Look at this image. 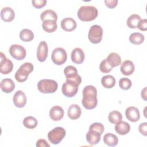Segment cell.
I'll return each instance as SVG.
<instances>
[{
  "label": "cell",
  "mask_w": 147,
  "mask_h": 147,
  "mask_svg": "<svg viewBox=\"0 0 147 147\" xmlns=\"http://www.w3.org/2000/svg\"><path fill=\"white\" fill-rule=\"evenodd\" d=\"M15 17L14 10L10 7H5L1 11V19L6 22L12 21Z\"/></svg>",
  "instance_id": "obj_19"
},
{
  "label": "cell",
  "mask_w": 147,
  "mask_h": 147,
  "mask_svg": "<svg viewBox=\"0 0 147 147\" xmlns=\"http://www.w3.org/2000/svg\"><path fill=\"white\" fill-rule=\"evenodd\" d=\"M125 115L128 120L133 122L138 121L140 118L139 110L134 106L129 107L126 109Z\"/></svg>",
  "instance_id": "obj_14"
},
{
  "label": "cell",
  "mask_w": 147,
  "mask_h": 147,
  "mask_svg": "<svg viewBox=\"0 0 147 147\" xmlns=\"http://www.w3.org/2000/svg\"><path fill=\"white\" fill-rule=\"evenodd\" d=\"M0 87L3 92L5 93H10L15 88V84L11 79L5 78L2 80L0 84Z\"/></svg>",
  "instance_id": "obj_22"
},
{
  "label": "cell",
  "mask_w": 147,
  "mask_h": 147,
  "mask_svg": "<svg viewBox=\"0 0 147 147\" xmlns=\"http://www.w3.org/2000/svg\"><path fill=\"white\" fill-rule=\"evenodd\" d=\"M71 58L72 62L77 64H80L84 61L85 58L84 53L81 48H75L71 52Z\"/></svg>",
  "instance_id": "obj_15"
},
{
  "label": "cell",
  "mask_w": 147,
  "mask_h": 147,
  "mask_svg": "<svg viewBox=\"0 0 147 147\" xmlns=\"http://www.w3.org/2000/svg\"><path fill=\"white\" fill-rule=\"evenodd\" d=\"M104 2L106 4L107 7L110 9H113L117 6L118 3V1L117 0H105Z\"/></svg>",
  "instance_id": "obj_40"
},
{
  "label": "cell",
  "mask_w": 147,
  "mask_h": 147,
  "mask_svg": "<svg viewBox=\"0 0 147 147\" xmlns=\"http://www.w3.org/2000/svg\"><path fill=\"white\" fill-rule=\"evenodd\" d=\"M51 59L54 64L57 65H62L67 61V53L63 48H56L52 53Z\"/></svg>",
  "instance_id": "obj_7"
},
{
  "label": "cell",
  "mask_w": 147,
  "mask_h": 147,
  "mask_svg": "<svg viewBox=\"0 0 147 147\" xmlns=\"http://www.w3.org/2000/svg\"><path fill=\"white\" fill-rule=\"evenodd\" d=\"M9 53L12 57L17 60H23L26 55V49L21 45L13 44L9 48Z\"/></svg>",
  "instance_id": "obj_9"
},
{
  "label": "cell",
  "mask_w": 147,
  "mask_h": 147,
  "mask_svg": "<svg viewBox=\"0 0 147 147\" xmlns=\"http://www.w3.org/2000/svg\"><path fill=\"white\" fill-rule=\"evenodd\" d=\"M137 28L141 31H146L147 30V21L146 19H141L138 22Z\"/></svg>",
  "instance_id": "obj_38"
},
{
  "label": "cell",
  "mask_w": 147,
  "mask_h": 147,
  "mask_svg": "<svg viewBox=\"0 0 147 147\" xmlns=\"http://www.w3.org/2000/svg\"><path fill=\"white\" fill-rule=\"evenodd\" d=\"M48 47L47 42L44 41H41L37 50V58L40 62H44L48 56Z\"/></svg>",
  "instance_id": "obj_12"
},
{
  "label": "cell",
  "mask_w": 147,
  "mask_h": 147,
  "mask_svg": "<svg viewBox=\"0 0 147 147\" xmlns=\"http://www.w3.org/2000/svg\"><path fill=\"white\" fill-rule=\"evenodd\" d=\"M78 18L82 21L94 20L98 15V9L93 6H82L78 11Z\"/></svg>",
  "instance_id": "obj_2"
},
{
  "label": "cell",
  "mask_w": 147,
  "mask_h": 147,
  "mask_svg": "<svg viewBox=\"0 0 147 147\" xmlns=\"http://www.w3.org/2000/svg\"><path fill=\"white\" fill-rule=\"evenodd\" d=\"M115 130L119 135H125L130 131V126L127 122L121 121L116 123Z\"/></svg>",
  "instance_id": "obj_23"
},
{
  "label": "cell",
  "mask_w": 147,
  "mask_h": 147,
  "mask_svg": "<svg viewBox=\"0 0 147 147\" xmlns=\"http://www.w3.org/2000/svg\"><path fill=\"white\" fill-rule=\"evenodd\" d=\"M66 134L65 130L62 127H56L48 133L49 141L54 145L59 144Z\"/></svg>",
  "instance_id": "obj_5"
},
{
  "label": "cell",
  "mask_w": 147,
  "mask_h": 147,
  "mask_svg": "<svg viewBox=\"0 0 147 147\" xmlns=\"http://www.w3.org/2000/svg\"><path fill=\"white\" fill-rule=\"evenodd\" d=\"M40 18L42 21L48 20L56 21L57 20V15L55 11L48 9L45 10L41 13L40 15Z\"/></svg>",
  "instance_id": "obj_27"
},
{
  "label": "cell",
  "mask_w": 147,
  "mask_h": 147,
  "mask_svg": "<svg viewBox=\"0 0 147 147\" xmlns=\"http://www.w3.org/2000/svg\"><path fill=\"white\" fill-rule=\"evenodd\" d=\"M101 83L105 88H111L115 84V79L112 75H105L101 79Z\"/></svg>",
  "instance_id": "obj_28"
},
{
  "label": "cell",
  "mask_w": 147,
  "mask_h": 147,
  "mask_svg": "<svg viewBox=\"0 0 147 147\" xmlns=\"http://www.w3.org/2000/svg\"><path fill=\"white\" fill-rule=\"evenodd\" d=\"M119 86L121 89L127 90L131 87V82L129 78H122L119 81Z\"/></svg>",
  "instance_id": "obj_34"
},
{
  "label": "cell",
  "mask_w": 147,
  "mask_h": 147,
  "mask_svg": "<svg viewBox=\"0 0 147 147\" xmlns=\"http://www.w3.org/2000/svg\"><path fill=\"white\" fill-rule=\"evenodd\" d=\"M42 28L47 33H53L57 29V25L56 21L48 20L42 22Z\"/></svg>",
  "instance_id": "obj_25"
},
{
  "label": "cell",
  "mask_w": 147,
  "mask_h": 147,
  "mask_svg": "<svg viewBox=\"0 0 147 147\" xmlns=\"http://www.w3.org/2000/svg\"><path fill=\"white\" fill-rule=\"evenodd\" d=\"M61 28L65 31L71 32L75 30L77 26L76 22L71 17H67L63 19L60 23Z\"/></svg>",
  "instance_id": "obj_18"
},
{
  "label": "cell",
  "mask_w": 147,
  "mask_h": 147,
  "mask_svg": "<svg viewBox=\"0 0 147 147\" xmlns=\"http://www.w3.org/2000/svg\"><path fill=\"white\" fill-rule=\"evenodd\" d=\"M141 97L145 101L147 100V99H146V87H145L144 89L142 90V91H141Z\"/></svg>",
  "instance_id": "obj_42"
},
{
  "label": "cell",
  "mask_w": 147,
  "mask_h": 147,
  "mask_svg": "<svg viewBox=\"0 0 147 147\" xmlns=\"http://www.w3.org/2000/svg\"><path fill=\"white\" fill-rule=\"evenodd\" d=\"M98 103L96 88L91 85L86 86L83 90V98L82 104L88 110L96 107Z\"/></svg>",
  "instance_id": "obj_1"
},
{
  "label": "cell",
  "mask_w": 147,
  "mask_h": 147,
  "mask_svg": "<svg viewBox=\"0 0 147 147\" xmlns=\"http://www.w3.org/2000/svg\"><path fill=\"white\" fill-rule=\"evenodd\" d=\"M33 65L31 63H25L22 64L19 69L16 71L15 74V79L18 82H24L26 81L28 77L33 71Z\"/></svg>",
  "instance_id": "obj_4"
},
{
  "label": "cell",
  "mask_w": 147,
  "mask_h": 147,
  "mask_svg": "<svg viewBox=\"0 0 147 147\" xmlns=\"http://www.w3.org/2000/svg\"><path fill=\"white\" fill-rule=\"evenodd\" d=\"M14 105L18 108H22L26 103V96L25 94L21 90L17 91L13 97Z\"/></svg>",
  "instance_id": "obj_13"
},
{
  "label": "cell",
  "mask_w": 147,
  "mask_h": 147,
  "mask_svg": "<svg viewBox=\"0 0 147 147\" xmlns=\"http://www.w3.org/2000/svg\"><path fill=\"white\" fill-rule=\"evenodd\" d=\"M38 124L37 120L36 118L32 116H28L25 117L23 120L24 126L29 129L35 128Z\"/></svg>",
  "instance_id": "obj_31"
},
{
  "label": "cell",
  "mask_w": 147,
  "mask_h": 147,
  "mask_svg": "<svg viewBox=\"0 0 147 147\" xmlns=\"http://www.w3.org/2000/svg\"><path fill=\"white\" fill-rule=\"evenodd\" d=\"M58 88L57 83L52 79H42L37 83L38 91L43 94L54 93Z\"/></svg>",
  "instance_id": "obj_3"
},
{
  "label": "cell",
  "mask_w": 147,
  "mask_h": 147,
  "mask_svg": "<svg viewBox=\"0 0 147 147\" xmlns=\"http://www.w3.org/2000/svg\"><path fill=\"white\" fill-rule=\"evenodd\" d=\"M64 115L63 109L60 106H55L52 107L49 111V117L54 121L61 120Z\"/></svg>",
  "instance_id": "obj_16"
},
{
  "label": "cell",
  "mask_w": 147,
  "mask_h": 147,
  "mask_svg": "<svg viewBox=\"0 0 147 147\" xmlns=\"http://www.w3.org/2000/svg\"><path fill=\"white\" fill-rule=\"evenodd\" d=\"M112 67L108 64L106 59H103L100 63L99 69L100 71L105 74H107L112 70Z\"/></svg>",
  "instance_id": "obj_35"
},
{
  "label": "cell",
  "mask_w": 147,
  "mask_h": 147,
  "mask_svg": "<svg viewBox=\"0 0 147 147\" xmlns=\"http://www.w3.org/2000/svg\"><path fill=\"white\" fill-rule=\"evenodd\" d=\"M82 114V110L80 106L76 104H72L69 106L68 109V117L72 119H78Z\"/></svg>",
  "instance_id": "obj_21"
},
{
  "label": "cell",
  "mask_w": 147,
  "mask_h": 147,
  "mask_svg": "<svg viewBox=\"0 0 147 147\" xmlns=\"http://www.w3.org/2000/svg\"><path fill=\"white\" fill-rule=\"evenodd\" d=\"M0 60V72L2 74H8L10 73L13 68V64L12 61L7 59L5 55L1 52Z\"/></svg>",
  "instance_id": "obj_11"
},
{
  "label": "cell",
  "mask_w": 147,
  "mask_h": 147,
  "mask_svg": "<svg viewBox=\"0 0 147 147\" xmlns=\"http://www.w3.org/2000/svg\"><path fill=\"white\" fill-rule=\"evenodd\" d=\"M138 130L140 133L144 136L147 135V122L141 123L138 127Z\"/></svg>",
  "instance_id": "obj_39"
},
{
  "label": "cell",
  "mask_w": 147,
  "mask_h": 147,
  "mask_svg": "<svg viewBox=\"0 0 147 147\" xmlns=\"http://www.w3.org/2000/svg\"><path fill=\"white\" fill-rule=\"evenodd\" d=\"M135 67L133 63L129 60H127L124 61L121 64L120 70L121 73L126 76H129L131 75L134 71Z\"/></svg>",
  "instance_id": "obj_20"
},
{
  "label": "cell",
  "mask_w": 147,
  "mask_h": 147,
  "mask_svg": "<svg viewBox=\"0 0 147 147\" xmlns=\"http://www.w3.org/2000/svg\"><path fill=\"white\" fill-rule=\"evenodd\" d=\"M37 147H49V144L47 142V141L44 139H39L36 144Z\"/></svg>",
  "instance_id": "obj_41"
},
{
  "label": "cell",
  "mask_w": 147,
  "mask_h": 147,
  "mask_svg": "<svg viewBox=\"0 0 147 147\" xmlns=\"http://www.w3.org/2000/svg\"><path fill=\"white\" fill-rule=\"evenodd\" d=\"M108 119L110 123L116 124L117 122L122 121V115L118 111H112L109 114Z\"/></svg>",
  "instance_id": "obj_33"
},
{
  "label": "cell",
  "mask_w": 147,
  "mask_h": 147,
  "mask_svg": "<svg viewBox=\"0 0 147 147\" xmlns=\"http://www.w3.org/2000/svg\"><path fill=\"white\" fill-rule=\"evenodd\" d=\"M64 74L66 77V80L70 81L76 83L79 86L82 83V78L80 75L78 74L77 69L72 66H67L64 69Z\"/></svg>",
  "instance_id": "obj_8"
},
{
  "label": "cell",
  "mask_w": 147,
  "mask_h": 147,
  "mask_svg": "<svg viewBox=\"0 0 147 147\" xmlns=\"http://www.w3.org/2000/svg\"><path fill=\"white\" fill-rule=\"evenodd\" d=\"M20 38L24 42H29L34 38V34L32 30L24 29L20 33Z\"/></svg>",
  "instance_id": "obj_30"
},
{
  "label": "cell",
  "mask_w": 147,
  "mask_h": 147,
  "mask_svg": "<svg viewBox=\"0 0 147 147\" xmlns=\"http://www.w3.org/2000/svg\"><path fill=\"white\" fill-rule=\"evenodd\" d=\"M32 5L37 9H40L43 7L47 4V1L45 0H33L32 1Z\"/></svg>",
  "instance_id": "obj_37"
},
{
  "label": "cell",
  "mask_w": 147,
  "mask_h": 147,
  "mask_svg": "<svg viewBox=\"0 0 147 147\" xmlns=\"http://www.w3.org/2000/svg\"><path fill=\"white\" fill-rule=\"evenodd\" d=\"M103 141L105 144L109 146H115L118 143V139L115 134L109 133L103 136Z\"/></svg>",
  "instance_id": "obj_26"
},
{
  "label": "cell",
  "mask_w": 147,
  "mask_h": 147,
  "mask_svg": "<svg viewBox=\"0 0 147 147\" xmlns=\"http://www.w3.org/2000/svg\"><path fill=\"white\" fill-rule=\"evenodd\" d=\"M141 20V17L136 14H131L127 20V25L131 29L137 28V25Z\"/></svg>",
  "instance_id": "obj_32"
},
{
  "label": "cell",
  "mask_w": 147,
  "mask_h": 147,
  "mask_svg": "<svg viewBox=\"0 0 147 147\" xmlns=\"http://www.w3.org/2000/svg\"><path fill=\"white\" fill-rule=\"evenodd\" d=\"M106 60L108 64L112 68L117 67L121 64V58L120 56L118 53L115 52L110 53L108 55Z\"/></svg>",
  "instance_id": "obj_24"
},
{
  "label": "cell",
  "mask_w": 147,
  "mask_h": 147,
  "mask_svg": "<svg viewBox=\"0 0 147 147\" xmlns=\"http://www.w3.org/2000/svg\"><path fill=\"white\" fill-rule=\"evenodd\" d=\"M145 39L144 36L138 32H135L131 33L129 36V41L131 44L135 45H139L142 44Z\"/></svg>",
  "instance_id": "obj_29"
},
{
  "label": "cell",
  "mask_w": 147,
  "mask_h": 147,
  "mask_svg": "<svg viewBox=\"0 0 147 147\" xmlns=\"http://www.w3.org/2000/svg\"><path fill=\"white\" fill-rule=\"evenodd\" d=\"M78 84L74 82L66 80L62 86L61 91L64 96L68 98H72L77 94L78 91Z\"/></svg>",
  "instance_id": "obj_10"
},
{
  "label": "cell",
  "mask_w": 147,
  "mask_h": 147,
  "mask_svg": "<svg viewBox=\"0 0 147 147\" xmlns=\"http://www.w3.org/2000/svg\"><path fill=\"white\" fill-rule=\"evenodd\" d=\"M101 135L102 134L96 130L89 129L86 134V140L90 145H94L100 141Z\"/></svg>",
  "instance_id": "obj_17"
},
{
  "label": "cell",
  "mask_w": 147,
  "mask_h": 147,
  "mask_svg": "<svg viewBox=\"0 0 147 147\" xmlns=\"http://www.w3.org/2000/svg\"><path fill=\"white\" fill-rule=\"evenodd\" d=\"M103 36V29L98 25H94L90 28L88 33V38L92 44L99 43Z\"/></svg>",
  "instance_id": "obj_6"
},
{
  "label": "cell",
  "mask_w": 147,
  "mask_h": 147,
  "mask_svg": "<svg viewBox=\"0 0 147 147\" xmlns=\"http://www.w3.org/2000/svg\"><path fill=\"white\" fill-rule=\"evenodd\" d=\"M89 129H92V130H96L98 131H99V133H100L102 134L104 131L105 130V127L103 124H102L101 123L99 122H94L93 123H92L90 127H89Z\"/></svg>",
  "instance_id": "obj_36"
}]
</instances>
